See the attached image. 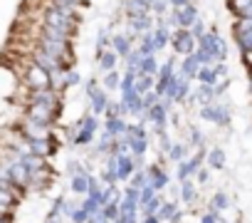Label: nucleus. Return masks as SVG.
<instances>
[{
	"label": "nucleus",
	"mask_w": 252,
	"mask_h": 223,
	"mask_svg": "<svg viewBox=\"0 0 252 223\" xmlns=\"http://www.w3.org/2000/svg\"><path fill=\"white\" fill-rule=\"evenodd\" d=\"M82 23H84V15L79 10H72V8H64V5H55L52 0H47V3L42 5V10H40V25L67 30L72 35H79Z\"/></svg>",
	"instance_id": "f257e3e1"
},
{
	"label": "nucleus",
	"mask_w": 252,
	"mask_h": 223,
	"mask_svg": "<svg viewBox=\"0 0 252 223\" xmlns=\"http://www.w3.org/2000/svg\"><path fill=\"white\" fill-rule=\"evenodd\" d=\"M195 117H198L203 124H210V127H215V129L227 132V129L232 127V117H235L232 99L225 94V97L215 99L213 104H205V107L195 109Z\"/></svg>",
	"instance_id": "f03ea898"
},
{
	"label": "nucleus",
	"mask_w": 252,
	"mask_h": 223,
	"mask_svg": "<svg viewBox=\"0 0 252 223\" xmlns=\"http://www.w3.org/2000/svg\"><path fill=\"white\" fill-rule=\"evenodd\" d=\"M35 47L42 50L45 55L55 57L64 70H74V67H77V50H74V42H57V40L35 37Z\"/></svg>",
	"instance_id": "7ed1b4c3"
},
{
	"label": "nucleus",
	"mask_w": 252,
	"mask_h": 223,
	"mask_svg": "<svg viewBox=\"0 0 252 223\" xmlns=\"http://www.w3.org/2000/svg\"><path fill=\"white\" fill-rule=\"evenodd\" d=\"M198 50H203L213 62H227V55H230L227 40L220 35V30H218L215 25H210L208 33L198 40Z\"/></svg>",
	"instance_id": "20e7f679"
},
{
	"label": "nucleus",
	"mask_w": 252,
	"mask_h": 223,
	"mask_svg": "<svg viewBox=\"0 0 252 223\" xmlns=\"http://www.w3.org/2000/svg\"><path fill=\"white\" fill-rule=\"evenodd\" d=\"M82 94H84V99L89 102V107H87V109L92 112V114L104 117V112H106V107H109L111 97H109V92H104V89H101V84H99V77H96V74L84 79V84H82Z\"/></svg>",
	"instance_id": "39448f33"
},
{
	"label": "nucleus",
	"mask_w": 252,
	"mask_h": 223,
	"mask_svg": "<svg viewBox=\"0 0 252 223\" xmlns=\"http://www.w3.org/2000/svg\"><path fill=\"white\" fill-rule=\"evenodd\" d=\"M198 18H200V5L190 3V5H183V8H171L166 23H168L171 30H190Z\"/></svg>",
	"instance_id": "423d86ee"
},
{
	"label": "nucleus",
	"mask_w": 252,
	"mask_h": 223,
	"mask_svg": "<svg viewBox=\"0 0 252 223\" xmlns=\"http://www.w3.org/2000/svg\"><path fill=\"white\" fill-rule=\"evenodd\" d=\"M193 84H195V82H190V79H186L181 72H176V77H173V82L168 84L163 99L171 102L173 107H186V102H188V97H190V92H193Z\"/></svg>",
	"instance_id": "0eeeda50"
},
{
	"label": "nucleus",
	"mask_w": 252,
	"mask_h": 223,
	"mask_svg": "<svg viewBox=\"0 0 252 223\" xmlns=\"http://www.w3.org/2000/svg\"><path fill=\"white\" fill-rule=\"evenodd\" d=\"M168 47H171V52L181 60V57H188V55H193V52L198 50V40L193 37L190 30H173Z\"/></svg>",
	"instance_id": "6e6552de"
},
{
	"label": "nucleus",
	"mask_w": 252,
	"mask_h": 223,
	"mask_svg": "<svg viewBox=\"0 0 252 223\" xmlns=\"http://www.w3.org/2000/svg\"><path fill=\"white\" fill-rule=\"evenodd\" d=\"M106 159H109V164L114 166V174H116L119 186H124L126 181L131 179V174L136 171V161H134L131 154H111V156H106Z\"/></svg>",
	"instance_id": "1a4fd4ad"
},
{
	"label": "nucleus",
	"mask_w": 252,
	"mask_h": 223,
	"mask_svg": "<svg viewBox=\"0 0 252 223\" xmlns=\"http://www.w3.org/2000/svg\"><path fill=\"white\" fill-rule=\"evenodd\" d=\"M235 206H237V203H235V196H232L227 188H215V191L210 193L208 203H205V211H213V213H218V216H227Z\"/></svg>",
	"instance_id": "9d476101"
},
{
	"label": "nucleus",
	"mask_w": 252,
	"mask_h": 223,
	"mask_svg": "<svg viewBox=\"0 0 252 223\" xmlns=\"http://www.w3.org/2000/svg\"><path fill=\"white\" fill-rule=\"evenodd\" d=\"M178 57L176 55H171L168 60H163L161 62V67H158V74H156V87H154V92L158 94V97H163L166 94V89H168V84L173 82V77H176V72H178Z\"/></svg>",
	"instance_id": "9b49d317"
},
{
	"label": "nucleus",
	"mask_w": 252,
	"mask_h": 223,
	"mask_svg": "<svg viewBox=\"0 0 252 223\" xmlns=\"http://www.w3.org/2000/svg\"><path fill=\"white\" fill-rule=\"evenodd\" d=\"M178 203L186 208V211H193L198 208L200 203V188L193 179H186V181H178Z\"/></svg>",
	"instance_id": "f8f14e48"
},
{
	"label": "nucleus",
	"mask_w": 252,
	"mask_h": 223,
	"mask_svg": "<svg viewBox=\"0 0 252 223\" xmlns=\"http://www.w3.org/2000/svg\"><path fill=\"white\" fill-rule=\"evenodd\" d=\"M205 166L213 171V174H220L227 169V149L222 144H210L208 151H205Z\"/></svg>",
	"instance_id": "ddd939ff"
},
{
	"label": "nucleus",
	"mask_w": 252,
	"mask_h": 223,
	"mask_svg": "<svg viewBox=\"0 0 252 223\" xmlns=\"http://www.w3.org/2000/svg\"><path fill=\"white\" fill-rule=\"evenodd\" d=\"M183 132H186V144H188L193 151H195V149H208V147H210L208 134H205V129H203L198 122H186Z\"/></svg>",
	"instance_id": "4468645a"
},
{
	"label": "nucleus",
	"mask_w": 252,
	"mask_h": 223,
	"mask_svg": "<svg viewBox=\"0 0 252 223\" xmlns=\"http://www.w3.org/2000/svg\"><path fill=\"white\" fill-rule=\"evenodd\" d=\"M94 67H96L99 74H106V72H111V70H119V67H121V60H119V55L109 47V50L94 52Z\"/></svg>",
	"instance_id": "2eb2a0df"
},
{
	"label": "nucleus",
	"mask_w": 252,
	"mask_h": 223,
	"mask_svg": "<svg viewBox=\"0 0 252 223\" xmlns=\"http://www.w3.org/2000/svg\"><path fill=\"white\" fill-rule=\"evenodd\" d=\"M171 33H173V30L168 28V23H166V20H156V25H154V30H151L156 55H161L163 50H168V45H171Z\"/></svg>",
	"instance_id": "dca6fc26"
},
{
	"label": "nucleus",
	"mask_w": 252,
	"mask_h": 223,
	"mask_svg": "<svg viewBox=\"0 0 252 223\" xmlns=\"http://www.w3.org/2000/svg\"><path fill=\"white\" fill-rule=\"evenodd\" d=\"M136 45L129 40V35H126L124 30H114L111 33V50L119 55V60H126L131 55V50H134Z\"/></svg>",
	"instance_id": "f3484780"
},
{
	"label": "nucleus",
	"mask_w": 252,
	"mask_h": 223,
	"mask_svg": "<svg viewBox=\"0 0 252 223\" xmlns=\"http://www.w3.org/2000/svg\"><path fill=\"white\" fill-rule=\"evenodd\" d=\"M89 171H79V174H74V176H69V181H67V191H69V196H74V198H84L87 196V191H89Z\"/></svg>",
	"instance_id": "a211bd4d"
},
{
	"label": "nucleus",
	"mask_w": 252,
	"mask_h": 223,
	"mask_svg": "<svg viewBox=\"0 0 252 223\" xmlns=\"http://www.w3.org/2000/svg\"><path fill=\"white\" fill-rule=\"evenodd\" d=\"M119 13L124 20H129V18H141V15H149V5L144 3V0H121V5H119Z\"/></svg>",
	"instance_id": "6ab92c4d"
},
{
	"label": "nucleus",
	"mask_w": 252,
	"mask_h": 223,
	"mask_svg": "<svg viewBox=\"0 0 252 223\" xmlns=\"http://www.w3.org/2000/svg\"><path fill=\"white\" fill-rule=\"evenodd\" d=\"M203 67V62L198 60V55L193 52V55H188V57H181L178 60V72L186 77V79H190V82H195V77H198V70Z\"/></svg>",
	"instance_id": "aec40b11"
},
{
	"label": "nucleus",
	"mask_w": 252,
	"mask_h": 223,
	"mask_svg": "<svg viewBox=\"0 0 252 223\" xmlns=\"http://www.w3.org/2000/svg\"><path fill=\"white\" fill-rule=\"evenodd\" d=\"M129 122H131V119H126V117H106V119H101V129L116 139V137H124V134H126V129H129Z\"/></svg>",
	"instance_id": "412c9836"
},
{
	"label": "nucleus",
	"mask_w": 252,
	"mask_h": 223,
	"mask_svg": "<svg viewBox=\"0 0 252 223\" xmlns=\"http://www.w3.org/2000/svg\"><path fill=\"white\" fill-rule=\"evenodd\" d=\"M193 154V149L186 144V139H176L173 142V147L168 149V154H166V161L171 164V166H176L178 161H183V159H188Z\"/></svg>",
	"instance_id": "4be33fe9"
},
{
	"label": "nucleus",
	"mask_w": 252,
	"mask_h": 223,
	"mask_svg": "<svg viewBox=\"0 0 252 223\" xmlns=\"http://www.w3.org/2000/svg\"><path fill=\"white\" fill-rule=\"evenodd\" d=\"M82 84H84V77H82V72L74 67V70H64V74H62V94L67 92V89H82Z\"/></svg>",
	"instance_id": "5701e85b"
},
{
	"label": "nucleus",
	"mask_w": 252,
	"mask_h": 223,
	"mask_svg": "<svg viewBox=\"0 0 252 223\" xmlns=\"http://www.w3.org/2000/svg\"><path fill=\"white\" fill-rule=\"evenodd\" d=\"M99 84H101V89L104 92H119V84H121V67L119 70H111V72H106V74H99Z\"/></svg>",
	"instance_id": "b1692460"
},
{
	"label": "nucleus",
	"mask_w": 252,
	"mask_h": 223,
	"mask_svg": "<svg viewBox=\"0 0 252 223\" xmlns=\"http://www.w3.org/2000/svg\"><path fill=\"white\" fill-rule=\"evenodd\" d=\"M227 10L235 18H252V0H227Z\"/></svg>",
	"instance_id": "393cba45"
},
{
	"label": "nucleus",
	"mask_w": 252,
	"mask_h": 223,
	"mask_svg": "<svg viewBox=\"0 0 252 223\" xmlns=\"http://www.w3.org/2000/svg\"><path fill=\"white\" fill-rule=\"evenodd\" d=\"M109 47H111V30H109V25H101L94 35V52H101Z\"/></svg>",
	"instance_id": "a878e982"
},
{
	"label": "nucleus",
	"mask_w": 252,
	"mask_h": 223,
	"mask_svg": "<svg viewBox=\"0 0 252 223\" xmlns=\"http://www.w3.org/2000/svg\"><path fill=\"white\" fill-rule=\"evenodd\" d=\"M158 67H161V57H158V55H149V57H141V65H139V74H151V77H156V74H158Z\"/></svg>",
	"instance_id": "bb28decb"
},
{
	"label": "nucleus",
	"mask_w": 252,
	"mask_h": 223,
	"mask_svg": "<svg viewBox=\"0 0 252 223\" xmlns=\"http://www.w3.org/2000/svg\"><path fill=\"white\" fill-rule=\"evenodd\" d=\"M178 208H183L178 201H171V198H166V201L161 203V208H158V213H156V216H158V221H161V223H168V221L176 216V211H178Z\"/></svg>",
	"instance_id": "cd10ccee"
},
{
	"label": "nucleus",
	"mask_w": 252,
	"mask_h": 223,
	"mask_svg": "<svg viewBox=\"0 0 252 223\" xmlns=\"http://www.w3.org/2000/svg\"><path fill=\"white\" fill-rule=\"evenodd\" d=\"M215 79H218V72H215V65L210 62V65H203L200 70H198V77H195V84H215Z\"/></svg>",
	"instance_id": "c85d7f7f"
},
{
	"label": "nucleus",
	"mask_w": 252,
	"mask_h": 223,
	"mask_svg": "<svg viewBox=\"0 0 252 223\" xmlns=\"http://www.w3.org/2000/svg\"><path fill=\"white\" fill-rule=\"evenodd\" d=\"M232 40H235L240 52L252 50V30H232Z\"/></svg>",
	"instance_id": "c756f323"
},
{
	"label": "nucleus",
	"mask_w": 252,
	"mask_h": 223,
	"mask_svg": "<svg viewBox=\"0 0 252 223\" xmlns=\"http://www.w3.org/2000/svg\"><path fill=\"white\" fill-rule=\"evenodd\" d=\"M149 10H151V15L156 20H166L168 13H171V3H168V0H154V3L149 5Z\"/></svg>",
	"instance_id": "7c9ffc66"
},
{
	"label": "nucleus",
	"mask_w": 252,
	"mask_h": 223,
	"mask_svg": "<svg viewBox=\"0 0 252 223\" xmlns=\"http://www.w3.org/2000/svg\"><path fill=\"white\" fill-rule=\"evenodd\" d=\"M136 52H139L141 57L156 55V50H154V37H151V33H144V35L139 37V42H136Z\"/></svg>",
	"instance_id": "2f4dec72"
},
{
	"label": "nucleus",
	"mask_w": 252,
	"mask_h": 223,
	"mask_svg": "<svg viewBox=\"0 0 252 223\" xmlns=\"http://www.w3.org/2000/svg\"><path fill=\"white\" fill-rule=\"evenodd\" d=\"M129 147H131V156H149L151 139H131L129 137Z\"/></svg>",
	"instance_id": "473e14b6"
},
{
	"label": "nucleus",
	"mask_w": 252,
	"mask_h": 223,
	"mask_svg": "<svg viewBox=\"0 0 252 223\" xmlns=\"http://www.w3.org/2000/svg\"><path fill=\"white\" fill-rule=\"evenodd\" d=\"M154 87H156V77H151V74H139L136 77V84H134V89L144 97L146 92H154Z\"/></svg>",
	"instance_id": "72a5a7b5"
},
{
	"label": "nucleus",
	"mask_w": 252,
	"mask_h": 223,
	"mask_svg": "<svg viewBox=\"0 0 252 223\" xmlns=\"http://www.w3.org/2000/svg\"><path fill=\"white\" fill-rule=\"evenodd\" d=\"M193 181L198 184V188H210V186H213V171H210L208 166H200V169L195 171Z\"/></svg>",
	"instance_id": "f704fd0d"
},
{
	"label": "nucleus",
	"mask_w": 252,
	"mask_h": 223,
	"mask_svg": "<svg viewBox=\"0 0 252 223\" xmlns=\"http://www.w3.org/2000/svg\"><path fill=\"white\" fill-rule=\"evenodd\" d=\"M163 201H166V193H156V196H154L146 206H141V211H139V213H141V216H156Z\"/></svg>",
	"instance_id": "c9c22d12"
},
{
	"label": "nucleus",
	"mask_w": 252,
	"mask_h": 223,
	"mask_svg": "<svg viewBox=\"0 0 252 223\" xmlns=\"http://www.w3.org/2000/svg\"><path fill=\"white\" fill-rule=\"evenodd\" d=\"M106 117H126V119H129V112H126V107H124L119 99H111L101 119H106Z\"/></svg>",
	"instance_id": "e433bc0d"
},
{
	"label": "nucleus",
	"mask_w": 252,
	"mask_h": 223,
	"mask_svg": "<svg viewBox=\"0 0 252 223\" xmlns=\"http://www.w3.org/2000/svg\"><path fill=\"white\" fill-rule=\"evenodd\" d=\"M126 186H131V188H144V186H149V179H146V171L144 169H136L134 174H131V179L126 181Z\"/></svg>",
	"instance_id": "4c0bfd02"
},
{
	"label": "nucleus",
	"mask_w": 252,
	"mask_h": 223,
	"mask_svg": "<svg viewBox=\"0 0 252 223\" xmlns=\"http://www.w3.org/2000/svg\"><path fill=\"white\" fill-rule=\"evenodd\" d=\"M55 5H64V8H72V10H87L89 8V0H52Z\"/></svg>",
	"instance_id": "58836bf2"
},
{
	"label": "nucleus",
	"mask_w": 252,
	"mask_h": 223,
	"mask_svg": "<svg viewBox=\"0 0 252 223\" xmlns=\"http://www.w3.org/2000/svg\"><path fill=\"white\" fill-rule=\"evenodd\" d=\"M208 28H210V25H208V23L203 20V15H200V18H198V20L193 23V28H190V33H193V37H195V40H200V37H203V35L208 33Z\"/></svg>",
	"instance_id": "ea45409f"
},
{
	"label": "nucleus",
	"mask_w": 252,
	"mask_h": 223,
	"mask_svg": "<svg viewBox=\"0 0 252 223\" xmlns=\"http://www.w3.org/2000/svg\"><path fill=\"white\" fill-rule=\"evenodd\" d=\"M195 218H198L195 223H220V218H222V216H218V213H213V211H205V208H203Z\"/></svg>",
	"instance_id": "a19ab883"
},
{
	"label": "nucleus",
	"mask_w": 252,
	"mask_h": 223,
	"mask_svg": "<svg viewBox=\"0 0 252 223\" xmlns=\"http://www.w3.org/2000/svg\"><path fill=\"white\" fill-rule=\"evenodd\" d=\"M101 213H104L106 221H116V218H119V203H106V206H101Z\"/></svg>",
	"instance_id": "79ce46f5"
},
{
	"label": "nucleus",
	"mask_w": 252,
	"mask_h": 223,
	"mask_svg": "<svg viewBox=\"0 0 252 223\" xmlns=\"http://www.w3.org/2000/svg\"><path fill=\"white\" fill-rule=\"evenodd\" d=\"M154 196H156V191H154L151 186H144V188L139 191V206H146V203H149Z\"/></svg>",
	"instance_id": "37998d69"
},
{
	"label": "nucleus",
	"mask_w": 252,
	"mask_h": 223,
	"mask_svg": "<svg viewBox=\"0 0 252 223\" xmlns=\"http://www.w3.org/2000/svg\"><path fill=\"white\" fill-rule=\"evenodd\" d=\"M230 30H252V18H235Z\"/></svg>",
	"instance_id": "c03bdc74"
},
{
	"label": "nucleus",
	"mask_w": 252,
	"mask_h": 223,
	"mask_svg": "<svg viewBox=\"0 0 252 223\" xmlns=\"http://www.w3.org/2000/svg\"><path fill=\"white\" fill-rule=\"evenodd\" d=\"M158 99H161V97H158L156 92H146V94L141 97V102H144V112H149V109H151V107H154Z\"/></svg>",
	"instance_id": "a18cd8bd"
},
{
	"label": "nucleus",
	"mask_w": 252,
	"mask_h": 223,
	"mask_svg": "<svg viewBox=\"0 0 252 223\" xmlns=\"http://www.w3.org/2000/svg\"><path fill=\"white\" fill-rule=\"evenodd\" d=\"M240 60H242L245 70H250V67H252V50H245V52H240Z\"/></svg>",
	"instance_id": "49530a36"
},
{
	"label": "nucleus",
	"mask_w": 252,
	"mask_h": 223,
	"mask_svg": "<svg viewBox=\"0 0 252 223\" xmlns=\"http://www.w3.org/2000/svg\"><path fill=\"white\" fill-rule=\"evenodd\" d=\"M168 3H171V8H183V5L195 3V0H168Z\"/></svg>",
	"instance_id": "de8ad7c7"
},
{
	"label": "nucleus",
	"mask_w": 252,
	"mask_h": 223,
	"mask_svg": "<svg viewBox=\"0 0 252 223\" xmlns=\"http://www.w3.org/2000/svg\"><path fill=\"white\" fill-rule=\"evenodd\" d=\"M139 223H161V221H158V216H141Z\"/></svg>",
	"instance_id": "09e8293b"
},
{
	"label": "nucleus",
	"mask_w": 252,
	"mask_h": 223,
	"mask_svg": "<svg viewBox=\"0 0 252 223\" xmlns=\"http://www.w3.org/2000/svg\"><path fill=\"white\" fill-rule=\"evenodd\" d=\"M247 79H250V82H252V67H250V70H247Z\"/></svg>",
	"instance_id": "8fccbe9b"
},
{
	"label": "nucleus",
	"mask_w": 252,
	"mask_h": 223,
	"mask_svg": "<svg viewBox=\"0 0 252 223\" xmlns=\"http://www.w3.org/2000/svg\"><path fill=\"white\" fill-rule=\"evenodd\" d=\"M247 92H250V97H252V82H250V84H247Z\"/></svg>",
	"instance_id": "3c124183"
},
{
	"label": "nucleus",
	"mask_w": 252,
	"mask_h": 223,
	"mask_svg": "<svg viewBox=\"0 0 252 223\" xmlns=\"http://www.w3.org/2000/svg\"><path fill=\"white\" fill-rule=\"evenodd\" d=\"M186 223H195V221H186Z\"/></svg>",
	"instance_id": "603ef678"
}]
</instances>
